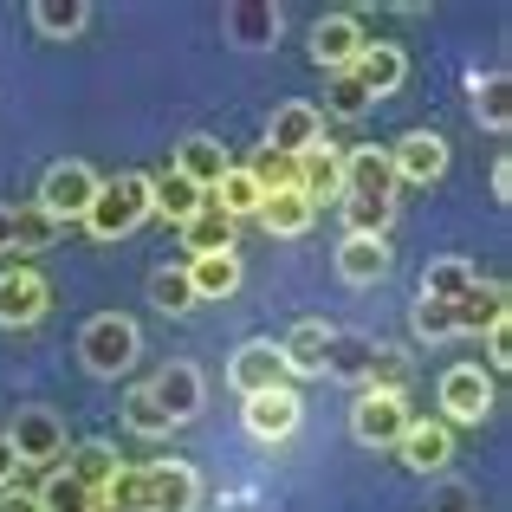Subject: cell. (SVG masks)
Segmentation results:
<instances>
[{
  "mask_svg": "<svg viewBox=\"0 0 512 512\" xmlns=\"http://www.w3.org/2000/svg\"><path fill=\"white\" fill-rule=\"evenodd\" d=\"M493 201H512V163H493Z\"/></svg>",
  "mask_w": 512,
  "mask_h": 512,
  "instance_id": "48",
  "label": "cell"
},
{
  "mask_svg": "<svg viewBox=\"0 0 512 512\" xmlns=\"http://www.w3.org/2000/svg\"><path fill=\"white\" fill-rule=\"evenodd\" d=\"M389 169H396V182L428 188V182H441V169H448V143H441L435 130H409V137L389 150Z\"/></svg>",
  "mask_w": 512,
  "mask_h": 512,
  "instance_id": "12",
  "label": "cell"
},
{
  "mask_svg": "<svg viewBox=\"0 0 512 512\" xmlns=\"http://www.w3.org/2000/svg\"><path fill=\"white\" fill-rule=\"evenodd\" d=\"M325 338H331V325H318V318H299V325L286 331V344H279V357H286V376H318V370H325Z\"/></svg>",
  "mask_w": 512,
  "mask_h": 512,
  "instance_id": "24",
  "label": "cell"
},
{
  "mask_svg": "<svg viewBox=\"0 0 512 512\" xmlns=\"http://www.w3.org/2000/svg\"><path fill=\"white\" fill-rule=\"evenodd\" d=\"M227 383L240 389V396H266V389L286 383V357H279L273 338H253L234 350V363H227Z\"/></svg>",
  "mask_w": 512,
  "mask_h": 512,
  "instance_id": "10",
  "label": "cell"
},
{
  "mask_svg": "<svg viewBox=\"0 0 512 512\" xmlns=\"http://www.w3.org/2000/svg\"><path fill=\"white\" fill-rule=\"evenodd\" d=\"M91 512H117V506H104V500H98V506H91Z\"/></svg>",
  "mask_w": 512,
  "mask_h": 512,
  "instance_id": "50",
  "label": "cell"
},
{
  "mask_svg": "<svg viewBox=\"0 0 512 512\" xmlns=\"http://www.w3.org/2000/svg\"><path fill=\"white\" fill-rule=\"evenodd\" d=\"M33 500H39V512H91V506H98L72 474H65V467H59V474H46V487H39Z\"/></svg>",
  "mask_w": 512,
  "mask_h": 512,
  "instance_id": "36",
  "label": "cell"
},
{
  "mask_svg": "<svg viewBox=\"0 0 512 512\" xmlns=\"http://www.w3.org/2000/svg\"><path fill=\"white\" fill-rule=\"evenodd\" d=\"M441 409H448V422H487L493 415V370L454 363V370L441 376Z\"/></svg>",
  "mask_w": 512,
  "mask_h": 512,
  "instance_id": "5",
  "label": "cell"
},
{
  "mask_svg": "<svg viewBox=\"0 0 512 512\" xmlns=\"http://www.w3.org/2000/svg\"><path fill=\"white\" fill-rule=\"evenodd\" d=\"M7 448H13V461H33V467H46V461H59L65 454V428H59V415L52 409H20L13 415V428H7Z\"/></svg>",
  "mask_w": 512,
  "mask_h": 512,
  "instance_id": "7",
  "label": "cell"
},
{
  "mask_svg": "<svg viewBox=\"0 0 512 512\" xmlns=\"http://www.w3.org/2000/svg\"><path fill=\"white\" fill-rule=\"evenodd\" d=\"M299 415H305L299 389L279 383V389H266V396H247V435L253 441H292L299 435Z\"/></svg>",
  "mask_w": 512,
  "mask_h": 512,
  "instance_id": "9",
  "label": "cell"
},
{
  "mask_svg": "<svg viewBox=\"0 0 512 512\" xmlns=\"http://www.w3.org/2000/svg\"><path fill=\"white\" fill-rule=\"evenodd\" d=\"M137 325H130L124 312H104V318H91L85 331H78V357H85V370L91 376H124L130 363H137Z\"/></svg>",
  "mask_w": 512,
  "mask_h": 512,
  "instance_id": "2",
  "label": "cell"
},
{
  "mask_svg": "<svg viewBox=\"0 0 512 512\" xmlns=\"http://www.w3.org/2000/svg\"><path fill=\"white\" fill-rule=\"evenodd\" d=\"M247 175H253V188H260V195H279V188H292V175H299V156L260 150V156L247 163Z\"/></svg>",
  "mask_w": 512,
  "mask_h": 512,
  "instance_id": "37",
  "label": "cell"
},
{
  "mask_svg": "<svg viewBox=\"0 0 512 512\" xmlns=\"http://www.w3.org/2000/svg\"><path fill=\"white\" fill-rule=\"evenodd\" d=\"M201 188L188 182V175H175V169H163V175H150V214H163V221H175L182 227L188 214H201Z\"/></svg>",
  "mask_w": 512,
  "mask_h": 512,
  "instance_id": "27",
  "label": "cell"
},
{
  "mask_svg": "<svg viewBox=\"0 0 512 512\" xmlns=\"http://www.w3.org/2000/svg\"><path fill=\"white\" fill-rule=\"evenodd\" d=\"M91 195H98V175H91L85 163H52L46 182H39V208H46L59 227H65V221H85Z\"/></svg>",
  "mask_w": 512,
  "mask_h": 512,
  "instance_id": "4",
  "label": "cell"
},
{
  "mask_svg": "<svg viewBox=\"0 0 512 512\" xmlns=\"http://www.w3.org/2000/svg\"><path fill=\"white\" fill-rule=\"evenodd\" d=\"M396 454H402L409 474H441V467L454 461V428L448 422H409L402 441H396Z\"/></svg>",
  "mask_w": 512,
  "mask_h": 512,
  "instance_id": "14",
  "label": "cell"
},
{
  "mask_svg": "<svg viewBox=\"0 0 512 512\" xmlns=\"http://www.w3.org/2000/svg\"><path fill=\"white\" fill-rule=\"evenodd\" d=\"M389 214H396L389 201H350V195H344V221H350V234H376V240H383Z\"/></svg>",
  "mask_w": 512,
  "mask_h": 512,
  "instance_id": "43",
  "label": "cell"
},
{
  "mask_svg": "<svg viewBox=\"0 0 512 512\" xmlns=\"http://www.w3.org/2000/svg\"><path fill=\"white\" fill-rule=\"evenodd\" d=\"M363 46H370V33H363L350 13H331V20H318V26H312V59L325 65V72H350Z\"/></svg>",
  "mask_w": 512,
  "mask_h": 512,
  "instance_id": "15",
  "label": "cell"
},
{
  "mask_svg": "<svg viewBox=\"0 0 512 512\" xmlns=\"http://www.w3.org/2000/svg\"><path fill=\"white\" fill-rule=\"evenodd\" d=\"M98 500H104V506H117V512H143V467H117L111 487H104Z\"/></svg>",
  "mask_w": 512,
  "mask_h": 512,
  "instance_id": "41",
  "label": "cell"
},
{
  "mask_svg": "<svg viewBox=\"0 0 512 512\" xmlns=\"http://www.w3.org/2000/svg\"><path fill=\"white\" fill-rule=\"evenodd\" d=\"M344 195L350 201H389V208H396V169H389V150H344Z\"/></svg>",
  "mask_w": 512,
  "mask_h": 512,
  "instance_id": "13",
  "label": "cell"
},
{
  "mask_svg": "<svg viewBox=\"0 0 512 512\" xmlns=\"http://www.w3.org/2000/svg\"><path fill=\"white\" fill-rule=\"evenodd\" d=\"M201 480L188 461H156L143 467V512H195Z\"/></svg>",
  "mask_w": 512,
  "mask_h": 512,
  "instance_id": "8",
  "label": "cell"
},
{
  "mask_svg": "<svg viewBox=\"0 0 512 512\" xmlns=\"http://www.w3.org/2000/svg\"><path fill=\"white\" fill-rule=\"evenodd\" d=\"M415 383V363L402 344H370V363H363V389H376V396H409Z\"/></svg>",
  "mask_w": 512,
  "mask_h": 512,
  "instance_id": "22",
  "label": "cell"
},
{
  "mask_svg": "<svg viewBox=\"0 0 512 512\" xmlns=\"http://www.w3.org/2000/svg\"><path fill=\"white\" fill-rule=\"evenodd\" d=\"M435 512H474V487H441Z\"/></svg>",
  "mask_w": 512,
  "mask_h": 512,
  "instance_id": "45",
  "label": "cell"
},
{
  "mask_svg": "<svg viewBox=\"0 0 512 512\" xmlns=\"http://www.w3.org/2000/svg\"><path fill=\"white\" fill-rule=\"evenodd\" d=\"M0 512H39V500H33V493H0Z\"/></svg>",
  "mask_w": 512,
  "mask_h": 512,
  "instance_id": "46",
  "label": "cell"
},
{
  "mask_svg": "<svg viewBox=\"0 0 512 512\" xmlns=\"http://www.w3.org/2000/svg\"><path fill=\"white\" fill-rule=\"evenodd\" d=\"M188 286H195V305H214V299H234L240 292V260L234 253H201V260L182 266Z\"/></svg>",
  "mask_w": 512,
  "mask_h": 512,
  "instance_id": "20",
  "label": "cell"
},
{
  "mask_svg": "<svg viewBox=\"0 0 512 512\" xmlns=\"http://www.w3.org/2000/svg\"><path fill=\"white\" fill-rule=\"evenodd\" d=\"M65 227L52 221L46 208H39V201H26V208H13V253H46L52 240H59Z\"/></svg>",
  "mask_w": 512,
  "mask_h": 512,
  "instance_id": "31",
  "label": "cell"
},
{
  "mask_svg": "<svg viewBox=\"0 0 512 512\" xmlns=\"http://www.w3.org/2000/svg\"><path fill=\"white\" fill-rule=\"evenodd\" d=\"M325 111H331V117H363V111H370V98H363V85H357L350 72H331V98H325ZM325 111H318V117H325Z\"/></svg>",
  "mask_w": 512,
  "mask_h": 512,
  "instance_id": "42",
  "label": "cell"
},
{
  "mask_svg": "<svg viewBox=\"0 0 512 512\" xmlns=\"http://www.w3.org/2000/svg\"><path fill=\"white\" fill-rule=\"evenodd\" d=\"M325 143V117H318V104H279L273 111V130H266V150L279 156H305Z\"/></svg>",
  "mask_w": 512,
  "mask_h": 512,
  "instance_id": "16",
  "label": "cell"
},
{
  "mask_svg": "<svg viewBox=\"0 0 512 512\" xmlns=\"http://www.w3.org/2000/svg\"><path fill=\"white\" fill-rule=\"evenodd\" d=\"M370 344H376V338H363V331H331V338H325V370H318V376H338V383H363Z\"/></svg>",
  "mask_w": 512,
  "mask_h": 512,
  "instance_id": "29",
  "label": "cell"
},
{
  "mask_svg": "<svg viewBox=\"0 0 512 512\" xmlns=\"http://www.w3.org/2000/svg\"><path fill=\"white\" fill-rule=\"evenodd\" d=\"M143 389H150V402L169 415L175 428L201 415V370H195V363H163V370H156V383H143Z\"/></svg>",
  "mask_w": 512,
  "mask_h": 512,
  "instance_id": "11",
  "label": "cell"
},
{
  "mask_svg": "<svg viewBox=\"0 0 512 512\" xmlns=\"http://www.w3.org/2000/svg\"><path fill=\"white\" fill-rule=\"evenodd\" d=\"M33 26L46 39H78L91 26V7H85V0H39V7H33Z\"/></svg>",
  "mask_w": 512,
  "mask_h": 512,
  "instance_id": "33",
  "label": "cell"
},
{
  "mask_svg": "<svg viewBox=\"0 0 512 512\" xmlns=\"http://www.w3.org/2000/svg\"><path fill=\"white\" fill-rule=\"evenodd\" d=\"M143 221H150V175L124 169V175H111V182H98V195H91V208H85L91 234L124 240V234H137Z\"/></svg>",
  "mask_w": 512,
  "mask_h": 512,
  "instance_id": "1",
  "label": "cell"
},
{
  "mask_svg": "<svg viewBox=\"0 0 512 512\" xmlns=\"http://www.w3.org/2000/svg\"><path fill=\"white\" fill-rule=\"evenodd\" d=\"M124 422H130V435H143V441H163L169 435V415L150 402V389H130V402H124Z\"/></svg>",
  "mask_w": 512,
  "mask_h": 512,
  "instance_id": "38",
  "label": "cell"
},
{
  "mask_svg": "<svg viewBox=\"0 0 512 512\" xmlns=\"http://www.w3.org/2000/svg\"><path fill=\"white\" fill-rule=\"evenodd\" d=\"M474 279H480V273H474L467 260H435V266L422 273V299H441V305H454L467 286H474Z\"/></svg>",
  "mask_w": 512,
  "mask_h": 512,
  "instance_id": "35",
  "label": "cell"
},
{
  "mask_svg": "<svg viewBox=\"0 0 512 512\" xmlns=\"http://www.w3.org/2000/svg\"><path fill=\"white\" fill-rule=\"evenodd\" d=\"M260 221H266V234H279V240H299L305 227L318 221V208L299 195V188H279V195H260Z\"/></svg>",
  "mask_w": 512,
  "mask_h": 512,
  "instance_id": "25",
  "label": "cell"
},
{
  "mask_svg": "<svg viewBox=\"0 0 512 512\" xmlns=\"http://www.w3.org/2000/svg\"><path fill=\"white\" fill-rule=\"evenodd\" d=\"M415 338L422 344H448V338H461V331H454V305H441V299H415Z\"/></svg>",
  "mask_w": 512,
  "mask_h": 512,
  "instance_id": "39",
  "label": "cell"
},
{
  "mask_svg": "<svg viewBox=\"0 0 512 512\" xmlns=\"http://www.w3.org/2000/svg\"><path fill=\"white\" fill-rule=\"evenodd\" d=\"M292 188H299L312 208H325V201H344V150H331V143L305 150V156H299V175H292Z\"/></svg>",
  "mask_w": 512,
  "mask_h": 512,
  "instance_id": "17",
  "label": "cell"
},
{
  "mask_svg": "<svg viewBox=\"0 0 512 512\" xmlns=\"http://www.w3.org/2000/svg\"><path fill=\"white\" fill-rule=\"evenodd\" d=\"M350 78L363 85V98H389V91L409 78V59H402V46H389V39H370V46L357 52V65H350Z\"/></svg>",
  "mask_w": 512,
  "mask_h": 512,
  "instance_id": "18",
  "label": "cell"
},
{
  "mask_svg": "<svg viewBox=\"0 0 512 512\" xmlns=\"http://www.w3.org/2000/svg\"><path fill=\"white\" fill-rule=\"evenodd\" d=\"M117 467H124V461H117V448H111V441H85V448H72L65 474H72L78 487H85L91 500H98V493L111 487V474H117Z\"/></svg>",
  "mask_w": 512,
  "mask_h": 512,
  "instance_id": "28",
  "label": "cell"
},
{
  "mask_svg": "<svg viewBox=\"0 0 512 512\" xmlns=\"http://www.w3.org/2000/svg\"><path fill=\"white\" fill-rule=\"evenodd\" d=\"M487 363H493V370H506V363H512V325H506V318H500V325H487Z\"/></svg>",
  "mask_w": 512,
  "mask_h": 512,
  "instance_id": "44",
  "label": "cell"
},
{
  "mask_svg": "<svg viewBox=\"0 0 512 512\" xmlns=\"http://www.w3.org/2000/svg\"><path fill=\"white\" fill-rule=\"evenodd\" d=\"M409 422H415L409 396H376V389H363V396L350 402V435H357L363 448H396Z\"/></svg>",
  "mask_w": 512,
  "mask_h": 512,
  "instance_id": "3",
  "label": "cell"
},
{
  "mask_svg": "<svg viewBox=\"0 0 512 512\" xmlns=\"http://www.w3.org/2000/svg\"><path fill=\"white\" fill-rule=\"evenodd\" d=\"M169 169H175V175H188V182L208 195V188L221 182V175L234 169V163H227V150H221L214 137H182V143H175V163H169Z\"/></svg>",
  "mask_w": 512,
  "mask_h": 512,
  "instance_id": "19",
  "label": "cell"
},
{
  "mask_svg": "<svg viewBox=\"0 0 512 512\" xmlns=\"http://www.w3.org/2000/svg\"><path fill=\"white\" fill-rule=\"evenodd\" d=\"M150 299L163 305V312H195V286H188L182 266H163V273L150 279Z\"/></svg>",
  "mask_w": 512,
  "mask_h": 512,
  "instance_id": "40",
  "label": "cell"
},
{
  "mask_svg": "<svg viewBox=\"0 0 512 512\" xmlns=\"http://www.w3.org/2000/svg\"><path fill=\"white\" fill-rule=\"evenodd\" d=\"M506 318V286L500 279H474V286L454 299V331H487Z\"/></svg>",
  "mask_w": 512,
  "mask_h": 512,
  "instance_id": "23",
  "label": "cell"
},
{
  "mask_svg": "<svg viewBox=\"0 0 512 512\" xmlns=\"http://www.w3.org/2000/svg\"><path fill=\"white\" fill-rule=\"evenodd\" d=\"M46 305H52V286L33 273V266H7V273H0V325H7V331L39 325Z\"/></svg>",
  "mask_w": 512,
  "mask_h": 512,
  "instance_id": "6",
  "label": "cell"
},
{
  "mask_svg": "<svg viewBox=\"0 0 512 512\" xmlns=\"http://www.w3.org/2000/svg\"><path fill=\"white\" fill-rule=\"evenodd\" d=\"M338 273L350 279V286H376V279L389 273V240H376V234H344Z\"/></svg>",
  "mask_w": 512,
  "mask_h": 512,
  "instance_id": "21",
  "label": "cell"
},
{
  "mask_svg": "<svg viewBox=\"0 0 512 512\" xmlns=\"http://www.w3.org/2000/svg\"><path fill=\"white\" fill-rule=\"evenodd\" d=\"M227 33H234V46H273L279 39V7H234L227 13Z\"/></svg>",
  "mask_w": 512,
  "mask_h": 512,
  "instance_id": "34",
  "label": "cell"
},
{
  "mask_svg": "<svg viewBox=\"0 0 512 512\" xmlns=\"http://www.w3.org/2000/svg\"><path fill=\"white\" fill-rule=\"evenodd\" d=\"M13 467H20V461H13V448H7V428H0V493L13 487Z\"/></svg>",
  "mask_w": 512,
  "mask_h": 512,
  "instance_id": "47",
  "label": "cell"
},
{
  "mask_svg": "<svg viewBox=\"0 0 512 512\" xmlns=\"http://www.w3.org/2000/svg\"><path fill=\"white\" fill-rule=\"evenodd\" d=\"M182 253H188V260H201V253H234V221L201 201V214L182 221Z\"/></svg>",
  "mask_w": 512,
  "mask_h": 512,
  "instance_id": "26",
  "label": "cell"
},
{
  "mask_svg": "<svg viewBox=\"0 0 512 512\" xmlns=\"http://www.w3.org/2000/svg\"><path fill=\"white\" fill-rule=\"evenodd\" d=\"M474 124H487V130H506L512 124V78L506 72L474 78Z\"/></svg>",
  "mask_w": 512,
  "mask_h": 512,
  "instance_id": "30",
  "label": "cell"
},
{
  "mask_svg": "<svg viewBox=\"0 0 512 512\" xmlns=\"http://www.w3.org/2000/svg\"><path fill=\"white\" fill-rule=\"evenodd\" d=\"M208 208H221L227 221H240V214H260V188H253L247 169H227L221 182L208 188Z\"/></svg>",
  "mask_w": 512,
  "mask_h": 512,
  "instance_id": "32",
  "label": "cell"
},
{
  "mask_svg": "<svg viewBox=\"0 0 512 512\" xmlns=\"http://www.w3.org/2000/svg\"><path fill=\"white\" fill-rule=\"evenodd\" d=\"M0 253H13V208H0Z\"/></svg>",
  "mask_w": 512,
  "mask_h": 512,
  "instance_id": "49",
  "label": "cell"
}]
</instances>
